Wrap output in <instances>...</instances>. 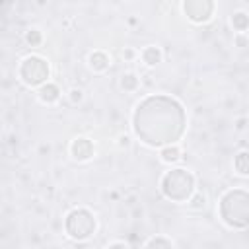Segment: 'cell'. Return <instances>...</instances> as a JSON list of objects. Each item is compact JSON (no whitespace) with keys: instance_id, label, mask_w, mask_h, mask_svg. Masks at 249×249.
I'll list each match as a JSON object with an SVG mask.
<instances>
[{"instance_id":"obj_1","label":"cell","mask_w":249,"mask_h":249,"mask_svg":"<svg viewBox=\"0 0 249 249\" xmlns=\"http://www.w3.org/2000/svg\"><path fill=\"white\" fill-rule=\"evenodd\" d=\"M160 191L165 198H169L177 204H187L189 198L193 196V193L196 191V177L193 175L191 169L173 167L161 175Z\"/></svg>"},{"instance_id":"obj_2","label":"cell","mask_w":249,"mask_h":249,"mask_svg":"<svg viewBox=\"0 0 249 249\" xmlns=\"http://www.w3.org/2000/svg\"><path fill=\"white\" fill-rule=\"evenodd\" d=\"M66 235L74 241H88L97 231V218L86 206H76L66 214L64 220Z\"/></svg>"},{"instance_id":"obj_3","label":"cell","mask_w":249,"mask_h":249,"mask_svg":"<svg viewBox=\"0 0 249 249\" xmlns=\"http://www.w3.org/2000/svg\"><path fill=\"white\" fill-rule=\"evenodd\" d=\"M18 78L21 84H25L31 89H39L43 84L51 82V66L49 62L39 54H27L19 60L18 66Z\"/></svg>"},{"instance_id":"obj_4","label":"cell","mask_w":249,"mask_h":249,"mask_svg":"<svg viewBox=\"0 0 249 249\" xmlns=\"http://www.w3.org/2000/svg\"><path fill=\"white\" fill-rule=\"evenodd\" d=\"M181 8H183V12H185L189 21H193V23H206V21H210L214 18V8L216 6H214V2H200V0H196V2H183Z\"/></svg>"},{"instance_id":"obj_5","label":"cell","mask_w":249,"mask_h":249,"mask_svg":"<svg viewBox=\"0 0 249 249\" xmlns=\"http://www.w3.org/2000/svg\"><path fill=\"white\" fill-rule=\"evenodd\" d=\"M70 156L76 160V161H89L93 156H95V144L93 140H89L88 136H76L70 146Z\"/></svg>"},{"instance_id":"obj_6","label":"cell","mask_w":249,"mask_h":249,"mask_svg":"<svg viewBox=\"0 0 249 249\" xmlns=\"http://www.w3.org/2000/svg\"><path fill=\"white\" fill-rule=\"evenodd\" d=\"M88 66L93 74H103L111 66V54H107L103 49H95L88 54Z\"/></svg>"},{"instance_id":"obj_7","label":"cell","mask_w":249,"mask_h":249,"mask_svg":"<svg viewBox=\"0 0 249 249\" xmlns=\"http://www.w3.org/2000/svg\"><path fill=\"white\" fill-rule=\"evenodd\" d=\"M37 97H39V101L45 103V105H54V103H58V99H60V89H58V86H56L54 82H47V84H43V86L37 89Z\"/></svg>"},{"instance_id":"obj_8","label":"cell","mask_w":249,"mask_h":249,"mask_svg":"<svg viewBox=\"0 0 249 249\" xmlns=\"http://www.w3.org/2000/svg\"><path fill=\"white\" fill-rule=\"evenodd\" d=\"M163 58V51L160 45H146L142 51H140V60L148 66V68H154L161 62Z\"/></svg>"},{"instance_id":"obj_9","label":"cell","mask_w":249,"mask_h":249,"mask_svg":"<svg viewBox=\"0 0 249 249\" xmlns=\"http://www.w3.org/2000/svg\"><path fill=\"white\" fill-rule=\"evenodd\" d=\"M158 156H160V161H161V163L173 165V163H177V161L181 160L183 152H181V146L175 142V144H165V146H161L160 152H158Z\"/></svg>"},{"instance_id":"obj_10","label":"cell","mask_w":249,"mask_h":249,"mask_svg":"<svg viewBox=\"0 0 249 249\" xmlns=\"http://www.w3.org/2000/svg\"><path fill=\"white\" fill-rule=\"evenodd\" d=\"M230 23H231L235 35H247V31H249V14L245 10H235L230 16Z\"/></svg>"},{"instance_id":"obj_11","label":"cell","mask_w":249,"mask_h":249,"mask_svg":"<svg viewBox=\"0 0 249 249\" xmlns=\"http://www.w3.org/2000/svg\"><path fill=\"white\" fill-rule=\"evenodd\" d=\"M233 169L237 175L249 177V150H241L233 158Z\"/></svg>"},{"instance_id":"obj_12","label":"cell","mask_w":249,"mask_h":249,"mask_svg":"<svg viewBox=\"0 0 249 249\" xmlns=\"http://www.w3.org/2000/svg\"><path fill=\"white\" fill-rule=\"evenodd\" d=\"M119 86H121V89H124L126 93H132V91H136V89L140 88V78H138L136 72H124V74L121 76Z\"/></svg>"},{"instance_id":"obj_13","label":"cell","mask_w":249,"mask_h":249,"mask_svg":"<svg viewBox=\"0 0 249 249\" xmlns=\"http://www.w3.org/2000/svg\"><path fill=\"white\" fill-rule=\"evenodd\" d=\"M144 249H175L173 241L165 235H152L146 243H144Z\"/></svg>"},{"instance_id":"obj_14","label":"cell","mask_w":249,"mask_h":249,"mask_svg":"<svg viewBox=\"0 0 249 249\" xmlns=\"http://www.w3.org/2000/svg\"><path fill=\"white\" fill-rule=\"evenodd\" d=\"M43 31L37 29V27H29L25 33H23V41L27 47H41L43 45Z\"/></svg>"},{"instance_id":"obj_15","label":"cell","mask_w":249,"mask_h":249,"mask_svg":"<svg viewBox=\"0 0 249 249\" xmlns=\"http://www.w3.org/2000/svg\"><path fill=\"white\" fill-rule=\"evenodd\" d=\"M206 200H208V198H206V193L196 189V191L193 193V196L189 198L187 208H189V210H202V208L206 206Z\"/></svg>"},{"instance_id":"obj_16","label":"cell","mask_w":249,"mask_h":249,"mask_svg":"<svg viewBox=\"0 0 249 249\" xmlns=\"http://www.w3.org/2000/svg\"><path fill=\"white\" fill-rule=\"evenodd\" d=\"M68 99H70L72 105L82 103V101H84V91H82V88H70V89H68Z\"/></svg>"},{"instance_id":"obj_17","label":"cell","mask_w":249,"mask_h":249,"mask_svg":"<svg viewBox=\"0 0 249 249\" xmlns=\"http://www.w3.org/2000/svg\"><path fill=\"white\" fill-rule=\"evenodd\" d=\"M117 146H119L121 150H128V148L132 146V138H130V134L121 132V134L117 136Z\"/></svg>"},{"instance_id":"obj_18","label":"cell","mask_w":249,"mask_h":249,"mask_svg":"<svg viewBox=\"0 0 249 249\" xmlns=\"http://www.w3.org/2000/svg\"><path fill=\"white\" fill-rule=\"evenodd\" d=\"M121 54H123V58H124V60H134V58H140V51H136V49H132V47H124Z\"/></svg>"},{"instance_id":"obj_19","label":"cell","mask_w":249,"mask_h":249,"mask_svg":"<svg viewBox=\"0 0 249 249\" xmlns=\"http://www.w3.org/2000/svg\"><path fill=\"white\" fill-rule=\"evenodd\" d=\"M233 45L235 47H249V37L247 35H235L233 33Z\"/></svg>"},{"instance_id":"obj_20","label":"cell","mask_w":249,"mask_h":249,"mask_svg":"<svg viewBox=\"0 0 249 249\" xmlns=\"http://www.w3.org/2000/svg\"><path fill=\"white\" fill-rule=\"evenodd\" d=\"M247 124H249V119H247V117H239V119L235 121V130H245Z\"/></svg>"},{"instance_id":"obj_21","label":"cell","mask_w":249,"mask_h":249,"mask_svg":"<svg viewBox=\"0 0 249 249\" xmlns=\"http://www.w3.org/2000/svg\"><path fill=\"white\" fill-rule=\"evenodd\" d=\"M105 249H128V245L124 241H111L105 245Z\"/></svg>"},{"instance_id":"obj_22","label":"cell","mask_w":249,"mask_h":249,"mask_svg":"<svg viewBox=\"0 0 249 249\" xmlns=\"http://www.w3.org/2000/svg\"><path fill=\"white\" fill-rule=\"evenodd\" d=\"M128 23H130V25H136V23H138V19H136V18H130V19H128Z\"/></svg>"}]
</instances>
